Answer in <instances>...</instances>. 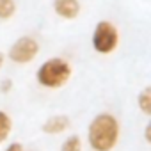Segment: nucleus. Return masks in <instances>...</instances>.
Returning <instances> with one entry per match:
<instances>
[{
    "mask_svg": "<svg viewBox=\"0 0 151 151\" xmlns=\"http://www.w3.org/2000/svg\"><path fill=\"white\" fill-rule=\"evenodd\" d=\"M36 77H37V82L43 87H46V89H59V87H62L69 80L71 66H69L68 60L53 57V59L45 60L39 66Z\"/></svg>",
    "mask_w": 151,
    "mask_h": 151,
    "instance_id": "2",
    "label": "nucleus"
},
{
    "mask_svg": "<svg viewBox=\"0 0 151 151\" xmlns=\"http://www.w3.org/2000/svg\"><path fill=\"white\" fill-rule=\"evenodd\" d=\"M119 45V30L117 27L109 22V20H101L96 23L94 32H93V48L98 53H112Z\"/></svg>",
    "mask_w": 151,
    "mask_h": 151,
    "instance_id": "3",
    "label": "nucleus"
},
{
    "mask_svg": "<svg viewBox=\"0 0 151 151\" xmlns=\"http://www.w3.org/2000/svg\"><path fill=\"white\" fill-rule=\"evenodd\" d=\"M80 2L78 0H53V11L62 20H75L80 14Z\"/></svg>",
    "mask_w": 151,
    "mask_h": 151,
    "instance_id": "5",
    "label": "nucleus"
},
{
    "mask_svg": "<svg viewBox=\"0 0 151 151\" xmlns=\"http://www.w3.org/2000/svg\"><path fill=\"white\" fill-rule=\"evenodd\" d=\"M11 128H13V121H11V117H9L4 110H0V142H4V140L9 137Z\"/></svg>",
    "mask_w": 151,
    "mask_h": 151,
    "instance_id": "8",
    "label": "nucleus"
},
{
    "mask_svg": "<svg viewBox=\"0 0 151 151\" xmlns=\"http://www.w3.org/2000/svg\"><path fill=\"white\" fill-rule=\"evenodd\" d=\"M37 53H39V43L30 36H22L13 43L9 50V59L16 64H29L36 59Z\"/></svg>",
    "mask_w": 151,
    "mask_h": 151,
    "instance_id": "4",
    "label": "nucleus"
},
{
    "mask_svg": "<svg viewBox=\"0 0 151 151\" xmlns=\"http://www.w3.org/2000/svg\"><path fill=\"white\" fill-rule=\"evenodd\" d=\"M149 133H151V124H146V140H147V142L151 140V137H149Z\"/></svg>",
    "mask_w": 151,
    "mask_h": 151,
    "instance_id": "12",
    "label": "nucleus"
},
{
    "mask_svg": "<svg viewBox=\"0 0 151 151\" xmlns=\"http://www.w3.org/2000/svg\"><path fill=\"white\" fill-rule=\"evenodd\" d=\"M139 107H140V110H142L146 116L151 114V89H149V87H146V89L139 94Z\"/></svg>",
    "mask_w": 151,
    "mask_h": 151,
    "instance_id": "9",
    "label": "nucleus"
},
{
    "mask_svg": "<svg viewBox=\"0 0 151 151\" xmlns=\"http://www.w3.org/2000/svg\"><path fill=\"white\" fill-rule=\"evenodd\" d=\"M4 60H6V55H4L2 52H0V68H2V66H4Z\"/></svg>",
    "mask_w": 151,
    "mask_h": 151,
    "instance_id": "13",
    "label": "nucleus"
},
{
    "mask_svg": "<svg viewBox=\"0 0 151 151\" xmlns=\"http://www.w3.org/2000/svg\"><path fill=\"white\" fill-rule=\"evenodd\" d=\"M16 14L14 0H0V20H11Z\"/></svg>",
    "mask_w": 151,
    "mask_h": 151,
    "instance_id": "7",
    "label": "nucleus"
},
{
    "mask_svg": "<svg viewBox=\"0 0 151 151\" xmlns=\"http://www.w3.org/2000/svg\"><path fill=\"white\" fill-rule=\"evenodd\" d=\"M68 126H69V119H68L66 116L57 114V116H52V117H48V119L45 121L43 132H45V133H62Z\"/></svg>",
    "mask_w": 151,
    "mask_h": 151,
    "instance_id": "6",
    "label": "nucleus"
},
{
    "mask_svg": "<svg viewBox=\"0 0 151 151\" xmlns=\"http://www.w3.org/2000/svg\"><path fill=\"white\" fill-rule=\"evenodd\" d=\"M87 135L94 151H110L119 139V123L112 114H100L91 121Z\"/></svg>",
    "mask_w": 151,
    "mask_h": 151,
    "instance_id": "1",
    "label": "nucleus"
},
{
    "mask_svg": "<svg viewBox=\"0 0 151 151\" xmlns=\"http://www.w3.org/2000/svg\"><path fill=\"white\" fill-rule=\"evenodd\" d=\"M6 151H23V147H22L20 144H11V146H9Z\"/></svg>",
    "mask_w": 151,
    "mask_h": 151,
    "instance_id": "11",
    "label": "nucleus"
},
{
    "mask_svg": "<svg viewBox=\"0 0 151 151\" xmlns=\"http://www.w3.org/2000/svg\"><path fill=\"white\" fill-rule=\"evenodd\" d=\"M60 151H82V140H80V137H77V135L68 137L64 140Z\"/></svg>",
    "mask_w": 151,
    "mask_h": 151,
    "instance_id": "10",
    "label": "nucleus"
}]
</instances>
